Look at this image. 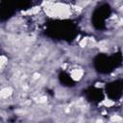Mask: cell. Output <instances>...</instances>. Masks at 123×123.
Here are the masks:
<instances>
[{"label":"cell","instance_id":"obj_2","mask_svg":"<svg viewBox=\"0 0 123 123\" xmlns=\"http://www.w3.org/2000/svg\"><path fill=\"white\" fill-rule=\"evenodd\" d=\"M71 76H72L73 79H75V80H79V79L83 76V70H81V69H75V70L72 71Z\"/></svg>","mask_w":123,"mask_h":123},{"label":"cell","instance_id":"obj_1","mask_svg":"<svg viewBox=\"0 0 123 123\" xmlns=\"http://www.w3.org/2000/svg\"><path fill=\"white\" fill-rule=\"evenodd\" d=\"M12 93V89L10 87H5L0 91V97L1 98H8Z\"/></svg>","mask_w":123,"mask_h":123}]
</instances>
